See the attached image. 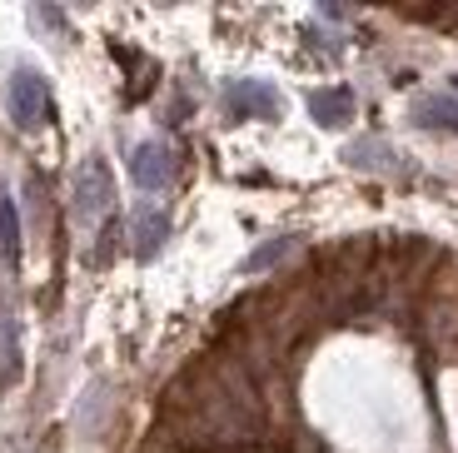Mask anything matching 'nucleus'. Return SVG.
<instances>
[{
    "label": "nucleus",
    "instance_id": "8",
    "mask_svg": "<svg viewBox=\"0 0 458 453\" xmlns=\"http://www.w3.org/2000/svg\"><path fill=\"white\" fill-rule=\"evenodd\" d=\"M21 254H25L21 209H15L11 194H0V260H5V269H11V274H21Z\"/></svg>",
    "mask_w": 458,
    "mask_h": 453
},
{
    "label": "nucleus",
    "instance_id": "7",
    "mask_svg": "<svg viewBox=\"0 0 458 453\" xmlns=\"http://www.w3.org/2000/svg\"><path fill=\"white\" fill-rule=\"evenodd\" d=\"M413 125L434 135H458V100L454 95H424L413 105Z\"/></svg>",
    "mask_w": 458,
    "mask_h": 453
},
{
    "label": "nucleus",
    "instance_id": "4",
    "mask_svg": "<svg viewBox=\"0 0 458 453\" xmlns=\"http://www.w3.org/2000/svg\"><path fill=\"white\" fill-rule=\"evenodd\" d=\"M25 379V344H21V314L11 299H0V394H11Z\"/></svg>",
    "mask_w": 458,
    "mask_h": 453
},
{
    "label": "nucleus",
    "instance_id": "1",
    "mask_svg": "<svg viewBox=\"0 0 458 453\" xmlns=\"http://www.w3.org/2000/svg\"><path fill=\"white\" fill-rule=\"evenodd\" d=\"M5 110H11V120H15V130H40V125H50V85H46V75L40 70H30V65H15L11 70V80H5Z\"/></svg>",
    "mask_w": 458,
    "mask_h": 453
},
{
    "label": "nucleus",
    "instance_id": "3",
    "mask_svg": "<svg viewBox=\"0 0 458 453\" xmlns=\"http://www.w3.org/2000/svg\"><path fill=\"white\" fill-rule=\"evenodd\" d=\"M225 110L234 120H279L284 100H279L275 85H264V80H229L225 85Z\"/></svg>",
    "mask_w": 458,
    "mask_h": 453
},
{
    "label": "nucleus",
    "instance_id": "5",
    "mask_svg": "<svg viewBox=\"0 0 458 453\" xmlns=\"http://www.w3.org/2000/svg\"><path fill=\"white\" fill-rule=\"evenodd\" d=\"M130 180H135L140 190H165V184L174 180V150L165 145V140L135 145V155H130Z\"/></svg>",
    "mask_w": 458,
    "mask_h": 453
},
{
    "label": "nucleus",
    "instance_id": "2",
    "mask_svg": "<svg viewBox=\"0 0 458 453\" xmlns=\"http://www.w3.org/2000/svg\"><path fill=\"white\" fill-rule=\"evenodd\" d=\"M110 204H114V175H110V165H105L100 155H85V165L75 170V219L95 225Z\"/></svg>",
    "mask_w": 458,
    "mask_h": 453
},
{
    "label": "nucleus",
    "instance_id": "6",
    "mask_svg": "<svg viewBox=\"0 0 458 453\" xmlns=\"http://www.w3.org/2000/svg\"><path fill=\"white\" fill-rule=\"evenodd\" d=\"M310 115L324 130L349 125V120H354V90H344V85H319V90H310Z\"/></svg>",
    "mask_w": 458,
    "mask_h": 453
},
{
    "label": "nucleus",
    "instance_id": "9",
    "mask_svg": "<svg viewBox=\"0 0 458 453\" xmlns=\"http://www.w3.org/2000/svg\"><path fill=\"white\" fill-rule=\"evenodd\" d=\"M165 235H170V219H165V209H140L135 215V254L140 260H155L160 254V244H165Z\"/></svg>",
    "mask_w": 458,
    "mask_h": 453
}]
</instances>
